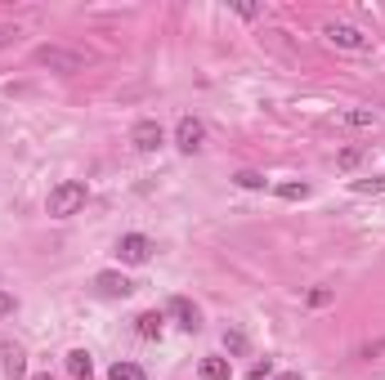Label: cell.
Segmentation results:
<instances>
[{
	"mask_svg": "<svg viewBox=\"0 0 385 380\" xmlns=\"http://www.w3.org/2000/svg\"><path fill=\"white\" fill-rule=\"evenodd\" d=\"M86 184L81 179H63V184H54L49 188V197H45V210L54 215V220H68V215H76L81 206H86Z\"/></svg>",
	"mask_w": 385,
	"mask_h": 380,
	"instance_id": "obj_1",
	"label": "cell"
},
{
	"mask_svg": "<svg viewBox=\"0 0 385 380\" xmlns=\"http://www.w3.org/2000/svg\"><path fill=\"white\" fill-rule=\"evenodd\" d=\"M36 63H41V68L63 72V76H72V72L86 68V58H81V54H72V49H59V45H41V49H36Z\"/></svg>",
	"mask_w": 385,
	"mask_h": 380,
	"instance_id": "obj_2",
	"label": "cell"
},
{
	"mask_svg": "<svg viewBox=\"0 0 385 380\" xmlns=\"http://www.w3.org/2000/svg\"><path fill=\"white\" fill-rule=\"evenodd\" d=\"M153 251H157L153 237H144V233H126L121 242H116V255H121L126 264H148V260H153Z\"/></svg>",
	"mask_w": 385,
	"mask_h": 380,
	"instance_id": "obj_3",
	"label": "cell"
},
{
	"mask_svg": "<svg viewBox=\"0 0 385 380\" xmlns=\"http://www.w3.org/2000/svg\"><path fill=\"white\" fill-rule=\"evenodd\" d=\"M175 143H179V153H197V148L206 143V125L197 121V117H179V125H175Z\"/></svg>",
	"mask_w": 385,
	"mask_h": 380,
	"instance_id": "obj_4",
	"label": "cell"
},
{
	"mask_svg": "<svg viewBox=\"0 0 385 380\" xmlns=\"http://www.w3.org/2000/svg\"><path fill=\"white\" fill-rule=\"evenodd\" d=\"M130 143H135L139 153H157V148L166 143V135H161V125H157V121H139L135 130H130Z\"/></svg>",
	"mask_w": 385,
	"mask_h": 380,
	"instance_id": "obj_5",
	"label": "cell"
},
{
	"mask_svg": "<svg viewBox=\"0 0 385 380\" xmlns=\"http://www.w3.org/2000/svg\"><path fill=\"white\" fill-rule=\"evenodd\" d=\"M94 287H99V295H108V300H126V295L135 291V282H130L126 273H99Z\"/></svg>",
	"mask_w": 385,
	"mask_h": 380,
	"instance_id": "obj_6",
	"label": "cell"
},
{
	"mask_svg": "<svg viewBox=\"0 0 385 380\" xmlns=\"http://www.w3.org/2000/svg\"><path fill=\"white\" fill-rule=\"evenodd\" d=\"M327 41L341 45V49H367V45H372L359 27H349V23H331V27H327Z\"/></svg>",
	"mask_w": 385,
	"mask_h": 380,
	"instance_id": "obj_7",
	"label": "cell"
},
{
	"mask_svg": "<svg viewBox=\"0 0 385 380\" xmlns=\"http://www.w3.org/2000/svg\"><path fill=\"white\" fill-rule=\"evenodd\" d=\"M166 313H171V318L184 327V332H197V327H202V313H197V304L184 300V295H175V300L166 304Z\"/></svg>",
	"mask_w": 385,
	"mask_h": 380,
	"instance_id": "obj_8",
	"label": "cell"
},
{
	"mask_svg": "<svg viewBox=\"0 0 385 380\" xmlns=\"http://www.w3.org/2000/svg\"><path fill=\"white\" fill-rule=\"evenodd\" d=\"M68 376L72 380H94V358L86 349H72L68 354Z\"/></svg>",
	"mask_w": 385,
	"mask_h": 380,
	"instance_id": "obj_9",
	"label": "cell"
},
{
	"mask_svg": "<svg viewBox=\"0 0 385 380\" xmlns=\"http://www.w3.org/2000/svg\"><path fill=\"white\" fill-rule=\"evenodd\" d=\"M5 376L9 380H23L27 376V354L19 349V344H5Z\"/></svg>",
	"mask_w": 385,
	"mask_h": 380,
	"instance_id": "obj_10",
	"label": "cell"
},
{
	"mask_svg": "<svg viewBox=\"0 0 385 380\" xmlns=\"http://www.w3.org/2000/svg\"><path fill=\"white\" fill-rule=\"evenodd\" d=\"M197 376H202V380H229V358H202Z\"/></svg>",
	"mask_w": 385,
	"mask_h": 380,
	"instance_id": "obj_11",
	"label": "cell"
},
{
	"mask_svg": "<svg viewBox=\"0 0 385 380\" xmlns=\"http://www.w3.org/2000/svg\"><path fill=\"white\" fill-rule=\"evenodd\" d=\"M135 322H139V336L144 340H157L161 336V313H139Z\"/></svg>",
	"mask_w": 385,
	"mask_h": 380,
	"instance_id": "obj_12",
	"label": "cell"
},
{
	"mask_svg": "<svg viewBox=\"0 0 385 380\" xmlns=\"http://www.w3.org/2000/svg\"><path fill=\"white\" fill-rule=\"evenodd\" d=\"M108 380H148L135 362H112V371H108Z\"/></svg>",
	"mask_w": 385,
	"mask_h": 380,
	"instance_id": "obj_13",
	"label": "cell"
},
{
	"mask_svg": "<svg viewBox=\"0 0 385 380\" xmlns=\"http://www.w3.org/2000/svg\"><path fill=\"white\" fill-rule=\"evenodd\" d=\"M233 184H238V188H251V192H260V188H264V175H260V170H238V175H233Z\"/></svg>",
	"mask_w": 385,
	"mask_h": 380,
	"instance_id": "obj_14",
	"label": "cell"
},
{
	"mask_svg": "<svg viewBox=\"0 0 385 380\" xmlns=\"http://www.w3.org/2000/svg\"><path fill=\"white\" fill-rule=\"evenodd\" d=\"M341 121H345V125H376V112H367V108H349Z\"/></svg>",
	"mask_w": 385,
	"mask_h": 380,
	"instance_id": "obj_15",
	"label": "cell"
},
{
	"mask_svg": "<svg viewBox=\"0 0 385 380\" xmlns=\"http://www.w3.org/2000/svg\"><path fill=\"white\" fill-rule=\"evenodd\" d=\"M278 197H282V202H305L309 184H278Z\"/></svg>",
	"mask_w": 385,
	"mask_h": 380,
	"instance_id": "obj_16",
	"label": "cell"
},
{
	"mask_svg": "<svg viewBox=\"0 0 385 380\" xmlns=\"http://www.w3.org/2000/svg\"><path fill=\"white\" fill-rule=\"evenodd\" d=\"M349 188H354L359 197H367V192H385V175H376V179H354Z\"/></svg>",
	"mask_w": 385,
	"mask_h": 380,
	"instance_id": "obj_17",
	"label": "cell"
},
{
	"mask_svg": "<svg viewBox=\"0 0 385 380\" xmlns=\"http://www.w3.org/2000/svg\"><path fill=\"white\" fill-rule=\"evenodd\" d=\"M305 304H309V309H323V304H331V287H314V291L305 295Z\"/></svg>",
	"mask_w": 385,
	"mask_h": 380,
	"instance_id": "obj_18",
	"label": "cell"
},
{
	"mask_svg": "<svg viewBox=\"0 0 385 380\" xmlns=\"http://www.w3.org/2000/svg\"><path fill=\"white\" fill-rule=\"evenodd\" d=\"M359 161H363V148H345V153L336 157V166H341V170H354Z\"/></svg>",
	"mask_w": 385,
	"mask_h": 380,
	"instance_id": "obj_19",
	"label": "cell"
},
{
	"mask_svg": "<svg viewBox=\"0 0 385 380\" xmlns=\"http://www.w3.org/2000/svg\"><path fill=\"white\" fill-rule=\"evenodd\" d=\"M224 349L229 354H246V336L242 332H224Z\"/></svg>",
	"mask_w": 385,
	"mask_h": 380,
	"instance_id": "obj_20",
	"label": "cell"
},
{
	"mask_svg": "<svg viewBox=\"0 0 385 380\" xmlns=\"http://www.w3.org/2000/svg\"><path fill=\"white\" fill-rule=\"evenodd\" d=\"M264 376H274V362L264 358V362H256V367H251V380H264Z\"/></svg>",
	"mask_w": 385,
	"mask_h": 380,
	"instance_id": "obj_21",
	"label": "cell"
},
{
	"mask_svg": "<svg viewBox=\"0 0 385 380\" xmlns=\"http://www.w3.org/2000/svg\"><path fill=\"white\" fill-rule=\"evenodd\" d=\"M5 313H14V295L0 291V318H5Z\"/></svg>",
	"mask_w": 385,
	"mask_h": 380,
	"instance_id": "obj_22",
	"label": "cell"
},
{
	"mask_svg": "<svg viewBox=\"0 0 385 380\" xmlns=\"http://www.w3.org/2000/svg\"><path fill=\"white\" fill-rule=\"evenodd\" d=\"M278 380H305V376H300V371H282Z\"/></svg>",
	"mask_w": 385,
	"mask_h": 380,
	"instance_id": "obj_23",
	"label": "cell"
},
{
	"mask_svg": "<svg viewBox=\"0 0 385 380\" xmlns=\"http://www.w3.org/2000/svg\"><path fill=\"white\" fill-rule=\"evenodd\" d=\"M31 380H54V376H49V371H36V376H31Z\"/></svg>",
	"mask_w": 385,
	"mask_h": 380,
	"instance_id": "obj_24",
	"label": "cell"
}]
</instances>
